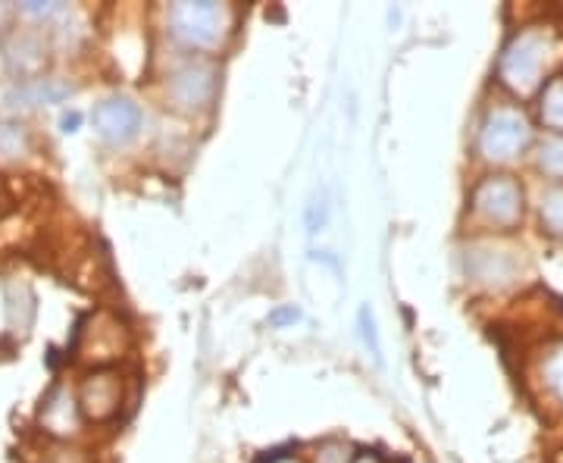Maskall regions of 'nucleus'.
Here are the masks:
<instances>
[{
	"instance_id": "1",
	"label": "nucleus",
	"mask_w": 563,
	"mask_h": 463,
	"mask_svg": "<svg viewBox=\"0 0 563 463\" xmlns=\"http://www.w3.org/2000/svg\"><path fill=\"white\" fill-rule=\"evenodd\" d=\"M232 29V10L222 3H176L169 7V32L195 51H213Z\"/></svg>"
},
{
	"instance_id": "2",
	"label": "nucleus",
	"mask_w": 563,
	"mask_h": 463,
	"mask_svg": "<svg viewBox=\"0 0 563 463\" xmlns=\"http://www.w3.org/2000/svg\"><path fill=\"white\" fill-rule=\"evenodd\" d=\"M529 144V125L517 113V110H495L488 113V120L483 122V132H479V151L488 161H514L517 154H523V147Z\"/></svg>"
},
{
	"instance_id": "3",
	"label": "nucleus",
	"mask_w": 563,
	"mask_h": 463,
	"mask_svg": "<svg viewBox=\"0 0 563 463\" xmlns=\"http://www.w3.org/2000/svg\"><path fill=\"white\" fill-rule=\"evenodd\" d=\"M76 357L95 363H110L120 357L122 351V326L110 313H91L88 320L79 322L76 329Z\"/></svg>"
},
{
	"instance_id": "4",
	"label": "nucleus",
	"mask_w": 563,
	"mask_h": 463,
	"mask_svg": "<svg viewBox=\"0 0 563 463\" xmlns=\"http://www.w3.org/2000/svg\"><path fill=\"white\" fill-rule=\"evenodd\" d=\"M95 132L101 135L107 144H129L144 125V113L132 98L113 95L95 107Z\"/></svg>"
},
{
	"instance_id": "5",
	"label": "nucleus",
	"mask_w": 563,
	"mask_h": 463,
	"mask_svg": "<svg viewBox=\"0 0 563 463\" xmlns=\"http://www.w3.org/2000/svg\"><path fill=\"white\" fill-rule=\"evenodd\" d=\"M166 95L173 98V107H179V110H188V113L203 110V107H210L213 95H217V69L203 60L188 63L169 79Z\"/></svg>"
},
{
	"instance_id": "6",
	"label": "nucleus",
	"mask_w": 563,
	"mask_h": 463,
	"mask_svg": "<svg viewBox=\"0 0 563 463\" xmlns=\"http://www.w3.org/2000/svg\"><path fill=\"white\" fill-rule=\"evenodd\" d=\"M476 210L483 213L485 220L495 225H514L523 217V191L517 188V181H510L507 176H495L485 179L476 195H473Z\"/></svg>"
},
{
	"instance_id": "7",
	"label": "nucleus",
	"mask_w": 563,
	"mask_h": 463,
	"mask_svg": "<svg viewBox=\"0 0 563 463\" xmlns=\"http://www.w3.org/2000/svg\"><path fill=\"white\" fill-rule=\"evenodd\" d=\"M120 401H122V383H120V373H113V370H95V373L81 383L79 407L85 420L103 423V420L117 417Z\"/></svg>"
},
{
	"instance_id": "8",
	"label": "nucleus",
	"mask_w": 563,
	"mask_h": 463,
	"mask_svg": "<svg viewBox=\"0 0 563 463\" xmlns=\"http://www.w3.org/2000/svg\"><path fill=\"white\" fill-rule=\"evenodd\" d=\"M539 66H542V44L532 38V35H526L520 38L507 54H504L501 60V76L507 85H514V88H532L536 85V76H539Z\"/></svg>"
},
{
	"instance_id": "9",
	"label": "nucleus",
	"mask_w": 563,
	"mask_h": 463,
	"mask_svg": "<svg viewBox=\"0 0 563 463\" xmlns=\"http://www.w3.org/2000/svg\"><path fill=\"white\" fill-rule=\"evenodd\" d=\"M79 414L81 407L79 401L69 395V388L57 385V388H51V395L41 404V426H44L51 436L66 439V436H73V432L79 429Z\"/></svg>"
},
{
	"instance_id": "10",
	"label": "nucleus",
	"mask_w": 563,
	"mask_h": 463,
	"mask_svg": "<svg viewBox=\"0 0 563 463\" xmlns=\"http://www.w3.org/2000/svg\"><path fill=\"white\" fill-rule=\"evenodd\" d=\"M73 95V88L69 85H63L57 79H35L29 81V85H22L20 91L13 95V101L29 103V107H35V103H57L63 98H69Z\"/></svg>"
},
{
	"instance_id": "11",
	"label": "nucleus",
	"mask_w": 563,
	"mask_h": 463,
	"mask_svg": "<svg viewBox=\"0 0 563 463\" xmlns=\"http://www.w3.org/2000/svg\"><path fill=\"white\" fill-rule=\"evenodd\" d=\"M32 147V135L22 122H0V161H20Z\"/></svg>"
},
{
	"instance_id": "12",
	"label": "nucleus",
	"mask_w": 563,
	"mask_h": 463,
	"mask_svg": "<svg viewBox=\"0 0 563 463\" xmlns=\"http://www.w3.org/2000/svg\"><path fill=\"white\" fill-rule=\"evenodd\" d=\"M542 117L548 120V125L563 129V79L548 85V91H544L542 98Z\"/></svg>"
},
{
	"instance_id": "13",
	"label": "nucleus",
	"mask_w": 563,
	"mask_h": 463,
	"mask_svg": "<svg viewBox=\"0 0 563 463\" xmlns=\"http://www.w3.org/2000/svg\"><path fill=\"white\" fill-rule=\"evenodd\" d=\"M542 220L551 225V232H563V191H551L544 198Z\"/></svg>"
},
{
	"instance_id": "14",
	"label": "nucleus",
	"mask_w": 563,
	"mask_h": 463,
	"mask_svg": "<svg viewBox=\"0 0 563 463\" xmlns=\"http://www.w3.org/2000/svg\"><path fill=\"white\" fill-rule=\"evenodd\" d=\"M361 332H363V342L373 348V357H376V361H383V348H379V335H376V322H373L369 307H363L361 310Z\"/></svg>"
},
{
	"instance_id": "15",
	"label": "nucleus",
	"mask_w": 563,
	"mask_h": 463,
	"mask_svg": "<svg viewBox=\"0 0 563 463\" xmlns=\"http://www.w3.org/2000/svg\"><path fill=\"white\" fill-rule=\"evenodd\" d=\"M542 169L563 176V142H551L542 151Z\"/></svg>"
},
{
	"instance_id": "16",
	"label": "nucleus",
	"mask_w": 563,
	"mask_h": 463,
	"mask_svg": "<svg viewBox=\"0 0 563 463\" xmlns=\"http://www.w3.org/2000/svg\"><path fill=\"white\" fill-rule=\"evenodd\" d=\"M548 379L554 385V392L563 398V351H558V357L548 363Z\"/></svg>"
},
{
	"instance_id": "17",
	"label": "nucleus",
	"mask_w": 563,
	"mask_h": 463,
	"mask_svg": "<svg viewBox=\"0 0 563 463\" xmlns=\"http://www.w3.org/2000/svg\"><path fill=\"white\" fill-rule=\"evenodd\" d=\"M57 10H60L57 3H38V0L22 3V13H29V16H51V13H57Z\"/></svg>"
},
{
	"instance_id": "18",
	"label": "nucleus",
	"mask_w": 563,
	"mask_h": 463,
	"mask_svg": "<svg viewBox=\"0 0 563 463\" xmlns=\"http://www.w3.org/2000/svg\"><path fill=\"white\" fill-rule=\"evenodd\" d=\"M295 320H301V310H295V307L279 310V313H273V317H269V322H273V326H282V322H295Z\"/></svg>"
},
{
	"instance_id": "19",
	"label": "nucleus",
	"mask_w": 563,
	"mask_h": 463,
	"mask_svg": "<svg viewBox=\"0 0 563 463\" xmlns=\"http://www.w3.org/2000/svg\"><path fill=\"white\" fill-rule=\"evenodd\" d=\"M51 463H85V461H81L79 451H60V454H57Z\"/></svg>"
},
{
	"instance_id": "20",
	"label": "nucleus",
	"mask_w": 563,
	"mask_h": 463,
	"mask_svg": "<svg viewBox=\"0 0 563 463\" xmlns=\"http://www.w3.org/2000/svg\"><path fill=\"white\" fill-rule=\"evenodd\" d=\"M79 113H66L63 117V132H76V125H79Z\"/></svg>"
},
{
	"instance_id": "21",
	"label": "nucleus",
	"mask_w": 563,
	"mask_h": 463,
	"mask_svg": "<svg viewBox=\"0 0 563 463\" xmlns=\"http://www.w3.org/2000/svg\"><path fill=\"white\" fill-rule=\"evenodd\" d=\"M354 463H383V461H379L376 454H361V458H357V461H354Z\"/></svg>"
},
{
	"instance_id": "22",
	"label": "nucleus",
	"mask_w": 563,
	"mask_h": 463,
	"mask_svg": "<svg viewBox=\"0 0 563 463\" xmlns=\"http://www.w3.org/2000/svg\"><path fill=\"white\" fill-rule=\"evenodd\" d=\"M269 463H301V461H295V458H285V454H279V458H273Z\"/></svg>"
}]
</instances>
